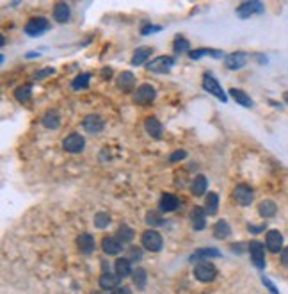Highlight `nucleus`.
Listing matches in <instances>:
<instances>
[{
    "label": "nucleus",
    "mask_w": 288,
    "mask_h": 294,
    "mask_svg": "<svg viewBox=\"0 0 288 294\" xmlns=\"http://www.w3.org/2000/svg\"><path fill=\"white\" fill-rule=\"evenodd\" d=\"M50 29V23L46 18L43 16H36V18H31L29 22H27L25 25V34L31 36V38H38V36H43L44 32Z\"/></svg>",
    "instance_id": "obj_1"
},
{
    "label": "nucleus",
    "mask_w": 288,
    "mask_h": 294,
    "mask_svg": "<svg viewBox=\"0 0 288 294\" xmlns=\"http://www.w3.org/2000/svg\"><path fill=\"white\" fill-rule=\"evenodd\" d=\"M174 66V57L171 55H160V57H155L153 61H150L146 64V68L153 73H167L171 71V68Z\"/></svg>",
    "instance_id": "obj_2"
},
{
    "label": "nucleus",
    "mask_w": 288,
    "mask_h": 294,
    "mask_svg": "<svg viewBox=\"0 0 288 294\" xmlns=\"http://www.w3.org/2000/svg\"><path fill=\"white\" fill-rule=\"evenodd\" d=\"M142 248L148 251H160L162 249V236L157 230H146L141 237Z\"/></svg>",
    "instance_id": "obj_3"
},
{
    "label": "nucleus",
    "mask_w": 288,
    "mask_h": 294,
    "mask_svg": "<svg viewBox=\"0 0 288 294\" xmlns=\"http://www.w3.org/2000/svg\"><path fill=\"white\" fill-rule=\"evenodd\" d=\"M233 198H235V201L239 205L247 207V205L253 203L254 193H253V189H251V186H247V184H239V186L233 189Z\"/></svg>",
    "instance_id": "obj_4"
},
{
    "label": "nucleus",
    "mask_w": 288,
    "mask_h": 294,
    "mask_svg": "<svg viewBox=\"0 0 288 294\" xmlns=\"http://www.w3.org/2000/svg\"><path fill=\"white\" fill-rule=\"evenodd\" d=\"M194 276L200 282H212L217 276V267L213 266L212 262H208V260H205V262H200L196 266Z\"/></svg>",
    "instance_id": "obj_5"
},
{
    "label": "nucleus",
    "mask_w": 288,
    "mask_h": 294,
    "mask_svg": "<svg viewBox=\"0 0 288 294\" xmlns=\"http://www.w3.org/2000/svg\"><path fill=\"white\" fill-rule=\"evenodd\" d=\"M203 89L208 91V93H212L213 97H217L221 102H226V93L222 91V86L219 84L217 79L213 75H210V73H206V75L203 77Z\"/></svg>",
    "instance_id": "obj_6"
},
{
    "label": "nucleus",
    "mask_w": 288,
    "mask_h": 294,
    "mask_svg": "<svg viewBox=\"0 0 288 294\" xmlns=\"http://www.w3.org/2000/svg\"><path fill=\"white\" fill-rule=\"evenodd\" d=\"M249 255H251V260L258 269H263L265 267V249L260 241H251L249 243Z\"/></svg>",
    "instance_id": "obj_7"
},
{
    "label": "nucleus",
    "mask_w": 288,
    "mask_h": 294,
    "mask_svg": "<svg viewBox=\"0 0 288 294\" xmlns=\"http://www.w3.org/2000/svg\"><path fill=\"white\" fill-rule=\"evenodd\" d=\"M157 97V91L155 88L151 84H142L137 88V91H135V103H141V105H150V103H153V100H155Z\"/></svg>",
    "instance_id": "obj_8"
},
{
    "label": "nucleus",
    "mask_w": 288,
    "mask_h": 294,
    "mask_svg": "<svg viewBox=\"0 0 288 294\" xmlns=\"http://www.w3.org/2000/svg\"><path fill=\"white\" fill-rule=\"evenodd\" d=\"M265 11L262 2H258V0H251V2H244L242 5H239L237 9V14L239 18H249L253 16V14H262Z\"/></svg>",
    "instance_id": "obj_9"
},
{
    "label": "nucleus",
    "mask_w": 288,
    "mask_h": 294,
    "mask_svg": "<svg viewBox=\"0 0 288 294\" xmlns=\"http://www.w3.org/2000/svg\"><path fill=\"white\" fill-rule=\"evenodd\" d=\"M84 147H85V139L80 134H70L62 141V148L66 151H70V153H79V151L84 150Z\"/></svg>",
    "instance_id": "obj_10"
},
{
    "label": "nucleus",
    "mask_w": 288,
    "mask_h": 294,
    "mask_svg": "<svg viewBox=\"0 0 288 294\" xmlns=\"http://www.w3.org/2000/svg\"><path fill=\"white\" fill-rule=\"evenodd\" d=\"M82 127L87 130L89 134H100L105 129V121L102 120L100 114H87L82 121Z\"/></svg>",
    "instance_id": "obj_11"
},
{
    "label": "nucleus",
    "mask_w": 288,
    "mask_h": 294,
    "mask_svg": "<svg viewBox=\"0 0 288 294\" xmlns=\"http://www.w3.org/2000/svg\"><path fill=\"white\" fill-rule=\"evenodd\" d=\"M246 62H247V53L246 52H233L224 57V66L228 70H240L242 66H246Z\"/></svg>",
    "instance_id": "obj_12"
},
{
    "label": "nucleus",
    "mask_w": 288,
    "mask_h": 294,
    "mask_svg": "<svg viewBox=\"0 0 288 294\" xmlns=\"http://www.w3.org/2000/svg\"><path fill=\"white\" fill-rule=\"evenodd\" d=\"M265 246L272 253L281 251V248H283V236H281L278 230H271L265 237Z\"/></svg>",
    "instance_id": "obj_13"
},
{
    "label": "nucleus",
    "mask_w": 288,
    "mask_h": 294,
    "mask_svg": "<svg viewBox=\"0 0 288 294\" xmlns=\"http://www.w3.org/2000/svg\"><path fill=\"white\" fill-rule=\"evenodd\" d=\"M191 223L196 232H201L206 227V214H205V210L201 207H194L191 210Z\"/></svg>",
    "instance_id": "obj_14"
},
{
    "label": "nucleus",
    "mask_w": 288,
    "mask_h": 294,
    "mask_svg": "<svg viewBox=\"0 0 288 294\" xmlns=\"http://www.w3.org/2000/svg\"><path fill=\"white\" fill-rule=\"evenodd\" d=\"M178 205H180V200L174 195H171V193H164V195L160 196L159 207L162 212H173V210L178 209Z\"/></svg>",
    "instance_id": "obj_15"
},
{
    "label": "nucleus",
    "mask_w": 288,
    "mask_h": 294,
    "mask_svg": "<svg viewBox=\"0 0 288 294\" xmlns=\"http://www.w3.org/2000/svg\"><path fill=\"white\" fill-rule=\"evenodd\" d=\"M77 246H79L80 253L91 255L94 251V237L91 234H80L77 239Z\"/></svg>",
    "instance_id": "obj_16"
},
{
    "label": "nucleus",
    "mask_w": 288,
    "mask_h": 294,
    "mask_svg": "<svg viewBox=\"0 0 288 294\" xmlns=\"http://www.w3.org/2000/svg\"><path fill=\"white\" fill-rule=\"evenodd\" d=\"M118 88L123 93H130L133 88H135V77H133L132 71H123L120 77H118Z\"/></svg>",
    "instance_id": "obj_17"
},
{
    "label": "nucleus",
    "mask_w": 288,
    "mask_h": 294,
    "mask_svg": "<svg viewBox=\"0 0 288 294\" xmlns=\"http://www.w3.org/2000/svg\"><path fill=\"white\" fill-rule=\"evenodd\" d=\"M70 16H71V9L66 2L55 4V7H53V20H55V22L66 23V22H70Z\"/></svg>",
    "instance_id": "obj_18"
},
{
    "label": "nucleus",
    "mask_w": 288,
    "mask_h": 294,
    "mask_svg": "<svg viewBox=\"0 0 288 294\" xmlns=\"http://www.w3.org/2000/svg\"><path fill=\"white\" fill-rule=\"evenodd\" d=\"M102 248L107 255H118V253H121L123 245H121V241L118 239V237H105V239L102 241Z\"/></svg>",
    "instance_id": "obj_19"
},
{
    "label": "nucleus",
    "mask_w": 288,
    "mask_h": 294,
    "mask_svg": "<svg viewBox=\"0 0 288 294\" xmlns=\"http://www.w3.org/2000/svg\"><path fill=\"white\" fill-rule=\"evenodd\" d=\"M98 284H100V287H102L103 291H109V289L114 291L120 287V276L112 275V273H103V275L100 276Z\"/></svg>",
    "instance_id": "obj_20"
},
{
    "label": "nucleus",
    "mask_w": 288,
    "mask_h": 294,
    "mask_svg": "<svg viewBox=\"0 0 288 294\" xmlns=\"http://www.w3.org/2000/svg\"><path fill=\"white\" fill-rule=\"evenodd\" d=\"M219 209V196L215 193H208L206 198H205V214H208V216H215Z\"/></svg>",
    "instance_id": "obj_21"
},
{
    "label": "nucleus",
    "mask_w": 288,
    "mask_h": 294,
    "mask_svg": "<svg viewBox=\"0 0 288 294\" xmlns=\"http://www.w3.org/2000/svg\"><path fill=\"white\" fill-rule=\"evenodd\" d=\"M151 53H153V50H151L150 47H141V49H137L133 52L132 64L133 66H141V64H144V62L151 57Z\"/></svg>",
    "instance_id": "obj_22"
},
{
    "label": "nucleus",
    "mask_w": 288,
    "mask_h": 294,
    "mask_svg": "<svg viewBox=\"0 0 288 294\" xmlns=\"http://www.w3.org/2000/svg\"><path fill=\"white\" fill-rule=\"evenodd\" d=\"M144 129H146V132L150 134L151 138L159 139L160 136H162V125H160V121L157 120V118H146Z\"/></svg>",
    "instance_id": "obj_23"
},
{
    "label": "nucleus",
    "mask_w": 288,
    "mask_h": 294,
    "mask_svg": "<svg viewBox=\"0 0 288 294\" xmlns=\"http://www.w3.org/2000/svg\"><path fill=\"white\" fill-rule=\"evenodd\" d=\"M212 257H221V251L215 248H203V249H196L194 253H192L191 260H206V258H212Z\"/></svg>",
    "instance_id": "obj_24"
},
{
    "label": "nucleus",
    "mask_w": 288,
    "mask_h": 294,
    "mask_svg": "<svg viewBox=\"0 0 288 294\" xmlns=\"http://www.w3.org/2000/svg\"><path fill=\"white\" fill-rule=\"evenodd\" d=\"M43 125L50 130L59 129V125H61V114H59L57 111H48L43 116Z\"/></svg>",
    "instance_id": "obj_25"
},
{
    "label": "nucleus",
    "mask_w": 288,
    "mask_h": 294,
    "mask_svg": "<svg viewBox=\"0 0 288 294\" xmlns=\"http://www.w3.org/2000/svg\"><path fill=\"white\" fill-rule=\"evenodd\" d=\"M206 186H208V180H206V177H203V175H198V177L194 178L192 186H191V193L194 196H203L205 191H206Z\"/></svg>",
    "instance_id": "obj_26"
},
{
    "label": "nucleus",
    "mask_w": 288,
    "mask_h": 294,
    "mask_svg": "<svg viewBox=\"0 0 288 294\" xmlns=\"http://www.w3.org/2000/svg\"><path fill=\"white\" fill-rule=\"evenodd\" d=\"M116 275L120 278H126V276L132 275V267H130L128 258H118L116 260Z\"/></svg>",
    "instance_id": "obj_27"
},
{
    "label": "nucleus",
    "mask_w": 288,
    "mask_h": 294,
    "mask_svg": "<svg viewBox=\"0 0 288 294\" xmlns=\"http://www.w3.org/2000/svg\"><path fill=\"white\" fill-rule=\"evenodd\" d=\"M189 55H191V59H194V61L201 59L203 55H212L213 59H221L222 52H221V50H212V49H198V50H192V52H189Z\"/></svg>",
    "instance_id": "obj_28"
},
{
    "label": "nucleus",
    "mask_w": 288,
    "mask_h": 294,
    "mask_svg": "<svg viewBox=\"0 0 288 294\" xmlns=\"http://www.w3.org/2000/svg\"><path fill=\"white\" fill-rule=\"evenodd\" d=\"M14 98L22 103L29 102V100L32 98V86L31 84H23V86H20V88H16L14 89Z\"/></svg>",
    "instance_id": "obj_29"
},
{
    "label": "nucleus",
    "mask_w": 288,
    "mask_h": 294,
    "mask_svg": "<svg viewBox=\"0 0 288 294\" xmlns=\"http://www.w3.org/2000/svg\"><path fill=\"white\" fill-rule=\"evenodd\" d=\"M231 234V228L228 225V221L221 219V221L215 223V227H213V236L217 237V239H228Z\"/></svg>",
    "instance_id": "obj_30"
},
{
    "label": "nucleus",
    "mask_w": 288,
    "mask_h": 294,
    "mask_svg": "<svg viewBox=\"0 0 288 294\" xmlns=\"http://www.w3.org/2000/svg\"><path fill=\"white\" fill-rule=\"evenodd\" d=\"M230 95H231V98H235V102L237 103H240V105H244V107H253V100L247 97V95L242 91V89H230Z\"/></svg>",
    "instance_id": "obj_31"
},
{
    "label": "nucleus",
    "mask_w": 288,
    "mask_h": 294,
    "mask_svg": "<svg viewBox=\"0 0 288 294\" xmlns=\"http://www.w3.org/2000/svg\"><path fill=\"white\" fill-rule=\"evenodd\" d=\"M276 210H278V207H276V203L272 200H263L262 203L258 205V212L262 214L263 218H272Z\"/></svg>",
    "instance_id": "obj_32"
},
{
    "label": "nucleus",
    "mask_w": 288,
    "mask_h": 294,
    "mask_svg": "<svg viewBox=\"0 0 288 294\" xmlns=\"http://www.w3.org/2000/svg\"><path fill=\"white\" fill-rule=\"evenodd\" d=\"M89 80H91V75H89V73H82V75H79L75 80H73V82H71V88H73V91L87 89L89 88Z\"/></svg>",
    "instance_id": "obj_33"
},
{
    "label": "nucleus",
    "mask_w": 288,
    "mask_h": 294,
    "mask_svg": "<svg viewBox=\"0 0 288 294\" xmlns=\"http://www.w3.org/2000/svg\"><path fill=\"white\" fill-rule=\"evenodd\" d=\"M132 278H133V285H137L139 291H142L146 287V271H144L142 267H137V269L133 271Z\"/></svg>",
    "instance_id": "obj_34"
},
{
    "label": "nucleus",
    "mask_w": 288,
    "mask_h": 294,
    "mask_svg": "<svg viewBox=\"0 0 288 294\" xmlns=\"http://www.w3.org/2000/svg\"><path fill=\"white\" fill-rule=\"evenodd\" d=\"M133 230L128 227V225H121L120 228H118V239L121 241V243H130V241L133 239Z\"/></svg>",
    "instance_id": "obj_35"
},
{
    "label": "nucleus",
    "mask_w": 288,
    "mask_h": 294,
    "mask_svg": "<svg viewBox=\"0 0 288 294\" xmlns=\"http://www.w3.org/2000/svg\"><path fill=\"white\" fill-rule=\"evenodd\" d=\"M173 50H174V53H185V52H189V41H187L183 36H178L176 40H174Z\"/></svg>",
    "instance_id": "obj_36"
},
{
    "label": "nucleus",
    "mask_w": 288,
    "mask_h": 294,
    "mask_svg": "<svg viewBox=\"0 0 288 294\" xmlns=\"http://www.w3.org/2000/svg\"><path fill=\"white\" fill-rule=\"evenodd\" d=\"M109 223H111V216L107 212H98L96 216H94V227L96 228H107Z\"/></svg>",
    "instance_id": "obj_37"
},
{
    "label": "nucleus",
    "mask_w": 288,
    "mask_h": 294,
    "mask_svg": "<svg viewBox=\"0 0 288 294\" xmlns=\"http://www.w3.org/2000/svg\"><path fill=\"white\" fill-rule=\"evenodd\" d=\"M146 221H148V225H151V227H157V225H162V223H164L159 216H157V212H148Z\"/></svg>",
    "instance_id": "obj_38"
},
{
    "label": "nucleus",
    "mask_w": 288,
    "mask_h": 294,
    "mask_svg": "<svg viewBox=\"0 0 288 294\" xmlns=\"http://www.w3.org/2000/svg\"><path fill=\"white\" fill-rule=\"evenodd\" d=\"M53 73H55V70H53V68H44V70H41L40 73H36V75H34V79L41 80V79H44V77H50V75H53Z\"/></svg>",
    "instance_id": "obj_39"
},
{
    "label": "nucleus",
    "mask_w": 288,
    "mask_h": 294,
    "mask_svg": "<svg viewBox=\"0 0 288 294\" xmlns=\"http://www.w3.org/2000/svg\"><path fill=\"white\" fill-rule=\"evenodd\" d=\"M185 157H187V151L185 150H180V151H174V153H171L169 160H171V162H178V160H183Z\"/></svg>",
    "instance_id": "obj_40"
},
{
    "label": "nucleus",
    "mask_w": 288,
    "mask_h": 294,
    "mask_svg": "<svg viewBox=\"0 0 288 294\" xmlns=\"http://www.w3.org/2000/svg\"><path fill=\"white\" fill-rule=\"evenodd\" d=\"M130 258H132L133 262H139L142 258V251L139 248H132L130 249Z\"/></svg>",
    "instance_id": "obj_41"
},
{
    "label": "nucleus",
    "mask_w": 288,
    "mask_h": 294,
    "mask_svg": "<svg viewBox=\"0 0 288 294\" xmlns=\"http://www.w3.org/2000/svg\"><path fill=\"white\" fill-rule=\"evenodd\" d=\"M159 31H160V25H144L142 27L141 34L146 36V34H150V32H159Z\"/></svg>",
    "instance_id": "obj_42"
},
{
    "label": "nucleus",
    "mask_w": 288,
    "mask_h": 294,
    "mask_svg": "<svg viewBox=\"0 0 288 294\" xmlns=\"http://www.w3.org/2000/svg\"><path fill=\"white\" fill-rule=\"evenodd\" d=\"M112 294H132V291L126 287V285H120L118 289H114L112 291Z\"/></svg>",
    "instance_id": "obj_43"
},
{
    "label": "nucleus",
    "mask_w": 288,
    "mask_h": 294,
    "mask_svg": "<svg viewBox=\"0 0 288 294\" xmlns=\"http://www.w3.org/2000/svg\"><path fill=\"white\" fill-rule=\"evenodd\" d=\"M263 228H265V225H249V230L253 234H260V232H263Z\"/></svg>",
    "instance_id": "obj_44"
},
{
    "label": "nucleus",
    "mask_w": 288,
    "mask_h": 294,
    "mask_svg": "<svg viewBox=\"0 0 288 294\" xmlns=\"http://www.w3.org/2000/svg\"><path fill=\"white\" fill-rule=\"evenodd\" d=\"M281 264H283V266H288V248H285L283 253H281Z\"/></svg>",
    "instance_id": "obj_45"
},
{
    "label": "nucleus",
    "mask_w": 288,
    "mask_h": 294,
    "mask_svg": "<svg viewBox=\"0 0 288 294\" xmlns=\"http://www.w3.org/2000/svg\"><path fill=\"white\" fill-rule=\"evenodd\" d=\"M102 77H103V79H111V77H112V70H111V68H103V70H102Z\"/></svg>",
    "instance_id": "obj_46"
},
{
    "label": "nucleus",
    "mask_w": 288,
    "mask_h": 294,
    "mask_svg": "<svg viewBox=\"0 0 288 294\" xmlns=\"http://www.w3.org/2000/svg\"><path fill=\"white\" fill-rule=\"evenodd\" d=\"M263 284H265V285H267V287H269V289H271V291H272V293H274V294H278V291H276V289H274V285H272V284H271V282L267 280V278H263Z\"/></svg>",
    "instance_id": "obj_47"
},
{
    "label": "nucleus",
    "mask_w": 288,
    "mask_h": 294,
    "mask_svg": "<svg viewBox=\"0 0 288 294\" xmlns=\"http://www.w3.org/2000/svg\"><path fill=\"white\" fill-rule=\"evenodd\" d=\"M285 98H287V102H288V93H287V95H285Z\"/></svg>",
    "instance_id": "obj_48"
},
{
    "label": "nucleus",
    "mask_w": 288,
    "mask_h": 294,
    "mask_svg": "<svg viewBox=\"0 0 288 294\" xmlns=\"http://www.w3.org/2000/svg\"><path fill=\"white\" fill-rule=\"evenodd\" d=\"M93 294H100V293H93Z\"/></svg>",
    "instance_id": "obj_49"
}]
</instances>
